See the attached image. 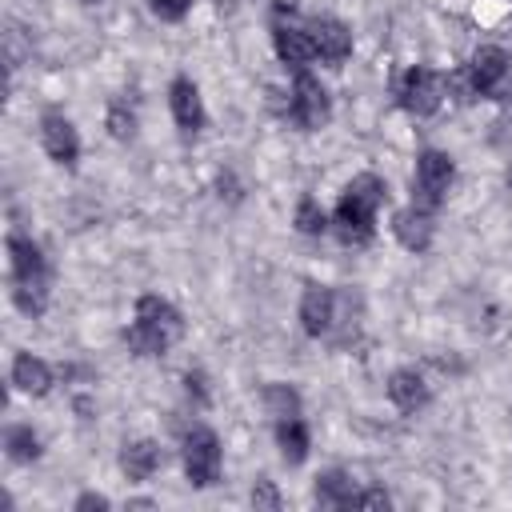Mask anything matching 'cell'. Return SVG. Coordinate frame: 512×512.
Instances as JSON below:
<instances>
[{"instance_id": "1", "label": "cell", "mask_w": 512, "mask_h": 512, "mask_svg": "<svg viewBox=\"0 0 512 512\" xmlns=\"http://www.w3.org/2000/svg\"><path fill=\"white\" fill-rule=\"evenodd\" d=\"M4 248H8V296H12V304L32 320L44 316L48 296H52V268H48L44 248L20 228H12L4 236Z\"/></svg>"}, {"instance_id": "2", "label": "cell", "mask_w": 512, "mask_h": 512, "mask_svg": "<svg viewBox=\"0 0 512 512\" xmlns=\"http://www.w3.org/2000/svg\"><path fill=\"white\" fill-rule=\"evenodd\" d=\"M184 312L160 296V292H144L136 296V308H132V324L124 328V344L132 356L140 360H156L164 352H172L180 340H184Z\"/></svg>"}, {"instance_id": "3", "label": "cell", "mask_w": 512, "mask_h": 512, "mask_svg": "<svg viewBox=\"0 0 512 512\" xmlns=\"http://www.w3.org/2000/svg\"><path fill=\"white\" fill-rule=\"evenodd\" d=\"M384 200H388L384 176L356 172L344 184V192H340V200L332 208V232H336V240L348 244V248H364L376 236V216H380Z\"/></svg>"}, {"instance_id": "4", "label": "cell", "mask_w": 512, "mask_h": 512, "mask_svg": "<svg viewBox=\"0 0 512 512\" xmlns=\"http://www.w3.org/2000/svg\"><path fill=\"white\" fill-rule=\"evenodd\" d=\"M392 96H396V108L408 112L412 120H428L440 112L444 96H448V76L428 68V64H408L396 84H392Z\"/></svg>"}, {"instance_id": "5", "label": "cell", "mask_w": 512, "mask_h": 512, "mask_svg": "<svg viewBox=\"0 0 512 512\" xmlns=\"http://www.w3.org/2000/svg\"><path fill=\"white\" fill-rule=\"evenodd\" d=\"M180 464L192 488H212L224 472V448L220 436L208 424H188L180 428Z\"/></svg>"}, {"instance_id": "6", "label": "cell", "mask_w": 512, "mask_h": 512, "mask_svg": "<svg viewBox=\"0 0 512 512\" xmlns=\"http://www.w3.org/2000/svg\"><path fill=\"white\" fill-rule=\"evenodd\" d=\"M508 76H512V52L500 48V44H480L468 56L464 72L460 76H448V84H456L460 92H468V100L472 96H492L496 100V92L508 84Z\"/></svg>"}, {"instance_id": "7", "label": "cell", "mask_w": 512, "mask_h": 512, "mask_svg": "<svg viewBox=\"0 0 512 512\" xmlns=\"http://www.w3.org/2000/svg\"><path fill=\"white\" fill-rule=\"evenodd\" d=\"M456 184V160L444 148H420L412 168V204L424 212H440Z\"/></svg>"}, {"instance_id": "8", "label": "cell", "mask_w": 512, "mask_h": 512, "mask_svg": "<svg viewBox=\"0 0 512 512\" xmlns=\"http://www.w3.org/2000/svg\"><path fill=\"white\" fill-rule=\"evenodd\" d=\"M284 116H288L300 132H320V128L332 120V96H328L324 80H320L312 68L292 72V84H288V108H284Z\"/></svg>"}, {"instance_id": "9", "label": "cell", "mask_w": 512, "mask_h": 512, "mask_svg": "<svg viewBox=\"0 0 512 512\" xmlns=\"http://www.w3.org/2000/svg\"><path fill=\"white\" fill-rule=\"evenodd\" d=\"M36 136H40V148H44V156H48L52 164H60V168H68V172L80 164V132H76V124H72L60 108L40 112Z\"/></svg>"}, {"instance_id": "10", "label": "cell", "mask_w": 512, "mask_h": 512, "mask_svg": "<svg viewBox=\"0 0 512 512\" xmlns=\"http://www.w3.org/2000/svg\"><path fill=\"white\" fill-rule=\"evenodd\" d=\"M272 48H276V60L284 68H292V72H300V68H308L316 60L308 24L300 16H292V12H284V8L272 16Z\"/></svg>"}, {"instance_id": "11", "label": "cell", "mask_w": 512, "mask_h": 512, "mask_svg": "<svg viewBox=\"0 0 512 512\" xmlns=\"http://www.w3.org/2000/svg\"><path fill=\"white\" fill-rule=\"evenodd\" d=\"M168 112H172V124L180 128L184 140H196L208 128V108H204V96H200L192 76H172V84H168Z\"/></svg>"}, {"instance_id": "12", "label": "cell", "mask_w": 512, "mask_h": 512, "mask_svg": "<svg viewBox=\"0 0 512 512\" xmlns=\"http://www.w3.org/2000/svg\"><path fill=\"white\" fill-rule=\"evenodd\" d=\"M308 36L316 48V60H324L328 68H340L352 56V28L340 16H308Z\"/></svg>"}, {"instance_id": "13", "label": "cell", "mask_w": 512, "mask_h": 512, "mask_svg": "<svg viewBox=\"0 0 512 512\" xmlns=\"http://www.w3.org/2000/svg\"><path fill=\"white\" fill-rule=\"evenodd\" d=\"M336 304H340V292L328 288V284H304V296H300V328L304 336L320 340V336H332L336 328Z\"/></svg>"}, {"instance_id": "14", "label": "cell", "mask_w": 512, "mask_h": 512, "mask_svg": "<svg viewBox=\"0 0 512 512\" xmlns=\"http://www.w3.org/2000/svg\"><path fill=\"white\" fill-rule=\"evenodd\" d=\"M388 228H392V236H396V244L404 252L424 256L432 248V240H436V212H424L416 204H404V208L392 212V224Z\"/></svg>"}, {"instance_id": "15", "label": "cell", "mask_w": 512, "mask_h": 512, "mask_svg": "<svg viewBox=\"0 0 512 512\" xmlns=\"http://www.w3.org/2000/svg\"><path fill=\"white\" fill-rule=\"evenodd\" d=\"M384 392H388L392 408H396V412H404V416L424 412V408H428V400H432V388H428V380H424V372H420V368H396V372L388 376Z\"/></svg>"}, {"instance_id": "16", "label": "cell", "mask_w": 512, "mask_h": 512, "mask_svg": "<svg viewBox=\"0 0 512 512\" xmlns=\"http://www.w3.org/2000/svg\"><path fill=\"white\" fill-rule=\"evenodd\" d=\"M12 388L24 392V396H48L52 384H56V368L44 360V356H32V352H16L12 356V372H8Z\"/></svg>"}, {"instance_id": "17", "label": "cell", "mask_w": 512, "mask_h": 512, "mask_svg": "<svg viewBox=\"0 0 512 512\" xmlns=\"http://www.w3.org/2000/svg\"><path fill=\"white\" fill-rule=\"evenodd\" d=\"M160 468H164V448H160L156 440H148V436L124 440V448H120V472H124V480L144 484V480H152Z\"/></svg>"}, {"instance_id": "18", "label": "cell", "mask_w": 512, "mask_h": 512, "mask_svg": "<svg viewBox=\"0 0 512 512\" xmlns=\"http://www.w3.org/2000/svg\"><path fill=\"white\" fill-rule=\"evenodd\" d=\"M272 436H276V448H280V460L288 468H300L308 460V448H312V432L304 424V416H288V420H272Z\"/></svg>"}, {"instance_id": "19", "label": "cell", "mask_w": 512, "mask_h": 512, "mask_svg": "<svg viewBox=\"0 0 512 512\" xmlns=\"http://www.w3.org/2000/svg\"><path fill=\"white\" fill-rule=\"evenodd\" d=\"M356 488H360V484H356L344 468H328V472L316 476V484H312V500H316L320 508H352Z\"/></svg>"}, {"instance_id": "20", "label": "cell", "mask_w": 512, "mask_h": 512, "mask_svg": "<svg viewBox=\"0 0 512 512\" xmlns=\"http://www.w3.org/2000/svg\"><path fill=\"white\" fill-rule=\"evenodd\" d=\"M4 456L12 464H36L44 456V440L32 424H8L4 428Z\"/></svg>"}, {"instance_id": "21", "label": "cell", "mask_w": 512, "mask_h": 512, "mask_svg": "<svg viewBox=\"0 0 512 512\" xmlns=\"http://www.w3.org/2000/svg\"><path fill=\"white\" fill-rule=\"evenodd\" d=\"M260 404H264V412H268L272 420L304 416V400H300V392H296L292 384H284V380H268V384L260 388Z\"/></svg>"}, {"instance_id": "22", "label": "cell", "mask_w": 512, "mask_h": 512, "mask_svg": "<svg viewBox=\"0 0 512 512\" xmlns=\"http://www.w3.org/2000/svg\"><path fill=\"white\" fill-rule=\"evenodd\" d=\"M292 228L300 232V236H324V232H332V216L320 208V200L316 196H300L296 200V208H292Z\"/></svg>"}, {"instance_id": "23", "label": "cell", "mask_w": 512, "mask_h": 512, "mask_svg": "<svg viewBox=\"0 0 512 512\" xmlns=\"http://www.w3.org/2000/svg\"><path fill=\"white\" fill-rule=\"evenodd\" d=\"M104 128H108V136H112V140H120V144L136 140V128H140L136 108H132L124 96H116V100L108 104V112H104Z\"/></svg>"}, {"instance_id": "24", "label": "cell", "mask_w": 512, "mask_h": 512, "mask_svg": "<svg viewBox=\"0 0 512 512\" xmlns=\"http://www.w3.org/2000/svg\"><path fill=\"white\" fill-rule=\"evenodd\" d=\"M148 8H152V16H160L164 24H180V20L188 16L192 0H148Z\"/></svg>"}, {"instance_id": "25", "label": "cell", "mask_w": 512, "mask_h": 512, "mask_svg": "<svg viewBox=\"0 0 512 512\" xmlns=\"http://www.w3.org/2000/svg\"><path fill=\"white\" fill-rule=\"evenodd\" d=\"M248 500H252V508H284V496L276 492V484H272V480H256Z\"/></svg>"}, {"instance_id": "26", "label": "cell", "mask_w": 512, "mask_h": 512, "mask_svg": "<svg viewBox=\"0 0 512 512\" xmlns=\"http://www.w3.org/2000/svg\"><path fill=\"white\" fill-rule=\"evenodd\" d=\"M184 392L196 408H204L208 404V376L204 372H184Z\"/></svg>"}, {"instance_id": "27", "label": "cell", "mask_w": 512, "mask_h": 512, "mask_svg": "<svg viewBox=\"0 0 512 512\" xmlns=\"http://www.w3.org/2000/svg\"><path fill=\"white\" fill-rule=\"evenodd\" d=\"M352 508H392V496L384 488H356Z\"/></svg>"}, {"instance_id": "28", "label": "cell", "mask_w": 512, "mask_h": 512, "mask_svg": "<svg viewBox=\"0 0 512 512\" xmlns=\"http://www.w3.org/2000/svg\"><path fill=\"white\" fill-rule=\"evenodd\" d=\"M72 508H76V512H92V508L100 512V508H112V500H108L104 492H80V496L72 500Z\"/></svg>"}, {"instance_id": "29", "label": "cell", "mask_w": 512, "mask_h": 512, "mask_svg": "<svg viewBox=\"0 0 512 512\" xmlns=\"http://www.w3.org/2000/svg\"><path fill=\"white\" fill-rule=\"evenodd\" d=\"M496 104H500V116L512 124V80H508V84L496 92Z\"/></svg>"}, {"instance_id": "30", "label": "cell", "mask_w": 512, "mask_h": 512, "mask_svg": "<svg viewBox=\"0 0 512 512\" xmlns=\"http://www.w3.org/2000/svg\"><path fill=\"white\" fill-rule=\"evenodd\" d=\"M504 184L512 188V160H508V168H504Z\"/></svg>"}, {"instance_id": "31", "label": "cell", "mask_w": 512, "mask_h": 512, "mask_svg": "<svg viewBox=\"0 0 512 512\" xmlns=\"http://www.w3.org/2000/svg\"><path fill=\"white\" fill-rule=\"evenodd\" d=\"M76 4H84V8H96V4H100V0H76Z\"/></svg>"}]
</instances>
